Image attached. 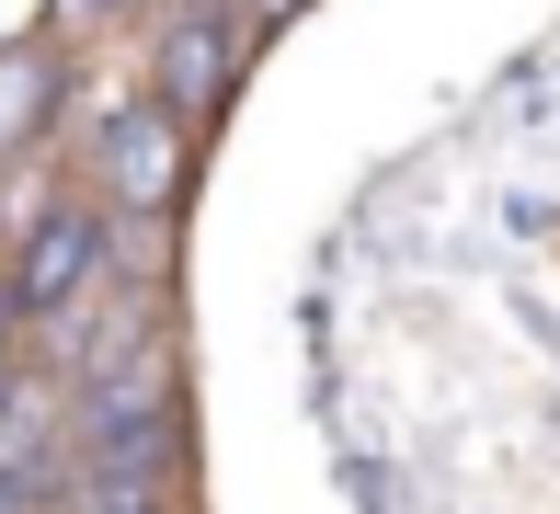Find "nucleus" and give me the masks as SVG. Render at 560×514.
I'll return each mask as SVG.
<instances>
[{
	"label": "nucleus",
	"instance_id": "obj_4",
	"mask_svg": "<svg viewBox=\"0 0 560 514\" xmlns=\"http://www.w3.org/2000/svg\"><path fill=\"white\" fill-rule=\"evenodd\" d=\"M184 161H195L184 126H172L149 92H138V103H115V115L92 126V184H104L115 218H161V206L184 195Z\"/></svg>",
	"mask_w": 560,
	"mask_h": 514
},
{
	"label": "nucleus",
	"instance_id": "obj_5",
	"mask_svg": "<svg viewBox=\"0 0 560 514\" xmlns=\"http://www.w3.org/2000/svg\"><path fill=\"white\" fill-rule=\"evenodd\" d=\"M58 103H69V58H58V35H23V46H0V161L46 149Z\"/></svg>",
	"mask_w": 560,
	"mask_h": 514
},
{
	"label": "nucleus",
	"instance_id": "obj_3",
	"mask_svg": "<svg viewBox=\"0 0 560 514\" xmlns=\"http://www.w3.org/2000/svg\"><path fill=\"white\" fill-rule=\"evenodd\" d=\"M241 35L252 23L241 12H218V0H184V12L161 23V58H149V103H161L172 126H207L218 103H229V81H241Z\"/></svg>",
	"mask_w": 560,
	"mask_h": 514
},
{
	"label": "nucleus",
	"instance_id": "obj_10",
	"mask_svg": "<svg viewBox=\"0 0 560 514\" xmlns=\"http://www.w3.org/2000/svg\"><path fill=\"white\" fill-rule=\"evenodd\" d=\"M12 400H23V366H0V423H12Z\"/></svg>",
	"mask_w": 560,
	"mask_h": 514
},
{
	"label": "nucleus",
	"instance_id": "obj_6",
	"mask_svg": "<svg viewBox=\"0 0 560 514\" xmlns=\"http://www.w3.org/2000/svg\"><path fill=\"white\" fill-rule=\"evenodd\" d=\"M58 514H172V492H149V480H69Z\"/></svg>",
	"mask_w": 560,
	"mask_h": 514
},
{
	"label": "nucleus",
	"instance_id": "obj_7",
	"mask_svg": "<svg viewBox=\"0 0 560 514\" xmlns=\"http://www.w3.org/2000/svg\"><path fill=\"white\" fill-rule=\"evenodd\" d=\"M126 12V0H58V23H81V35H92V23H115Z\"/></svg>",
	"mask_w": 560,
	"mask_h": 514
},
{
	"label": "nucleus",
	"instance_id": "obj_1",
	"mask_svg": "<svg viewBox=\"0 0 560 514\" xmlns=\"http://www.w3.org/2000/svg\"><path fill=\"white\" fill-rule=\"evenodd\" d=\"M172 354H126L92 389H69V480H149L172 492V457H184V423H172Z\"/></svg>",
	"mask_w": 560,
	"mask_h": 514
},
{
	"label": "nucleus",
	"instance_id": "obj_2",
	"mask_svg": "<svg viewBox=\"0 0 560 514\" xmlns=\"http://www.w3.org/2000/svg\"><path fill=\"white\" fill-rule=\"evenodd\" d=\"M104 264H115V218H104V206H81V195H58V206L12 241V308H23V331H58L69 308L104 287Z\"/></svg>",
	"mask_w": 560,
	"mask_h": 514
},
{
	"label": "nucleus",
	"instance_id": "obj_8",
	"mask_svg": "<svg viewBox=\"0 0 560 514\" xmlns=\"http://www.w3.org/2000/svg\"><path fill=\"white\" fill-rule=\"evenodd\" d=\"M12 331H23V308H12V274H0V366H12Z\"/></svg>",
	"mask_w": 560,
	"mask_h": 514
},
{
	"label": "nucleus",
	"instance_id": "obj_9",
	"mask_svg": "<svg viewBox=\"0 0 560 514\" xmlns=\"http://www.w3.org/2000/svg\"><path fill=\"white\" fill-rule=\"evenodd\" d=\"M298 12V0H241V23H287Z\"/></svg>",
	"mask_w": 560,
	"mask_h": 514
}]
</instances>
